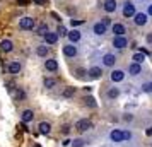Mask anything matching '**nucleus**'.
<instances>
[{
    "label": "nucleus",
    "mask_w": 152,
    "mask_h": 147,
    "mask_svg": "<svg viewBox=\"0 0 152 147\" xmlns=\"http://www.w3.org/2000/svg\"><path fill=\"white\" fill-rule=\"evenodd\" d=\"M75 128L79 130V132H86V130H89V128H92V121L87 118H84V120H79L75 123Z\"/></svg>",
    "instance_id": "1"
},
{
    "label": "nucleus",
    "mask_w": 152,
    "mask_h": 147,
    "mask_svg": "<svg viewBox=\"0 0 152 147\" xmlns=\"http://www.w3.org/2000/svg\"><path fill=\"white\" fill-rule=\"evenodd\" d=\"M19 26H21V29H33L34 28V19L33 17H22L19 21Z\"/></svg>",
    "instance_id": "2"
},
{
    "label": "nucleus",
    "mask_w": 152,
    "mask_h": 147,
    "mask_svg": "<svg viewBox=\"0 0 152 147\" xmlns=\"http://www.w3.org/2000/svg\"><path fill=\"white\" fill-rule=\"evenodd\" d=\"M135 14H137V12H135V5H133L132 2H126L125 7H123V15L125 17H133Z\"/></svg>",
    "instance_id": "3"
},
{
    "label": "nucleus",
    "mask_w": 152,
    "mask_h": 147,
    "mask_svg": "<svg viewBox=\"0 0 152 147\" xmlns=\"http://www.w3.org/2000/svg\"><path fill=\"white\" fill-rule=\"evenodd\" d=\"M126 45H128V41H126L125 36H115V39H113V46H115V48L121 50V48H125Z\"/></svg>",
    "instance_id": "4"
},
{
    "label": "nucleus",
    "mask_w": 152,
    "mask_h": 147,
    "mask_svg": "<svg viewBox=\"0 0 152 147\" xmlns=\"http://www.w3.org/2000/svg\"><path fill=\"white\" fill-rule=\"evenodd\" d=\"M45 69L48 70V72H55L58 69V62H56L55 58H48L46 62H45Z\"/></svg>",
    "instance_id": "5"
},
{
    "label": "nucleus",
    "mask_w": 152,
    "mask_h": 147,
    "mask_svg": "<svg viewBox=\"0 0 152 147\" xmlns=\"http://www.w3.org/2000/svg\"><path fill=\"white\" fill-rule=\"evenodd\" d=\"M12 48H14V43L10 41V39H2V41H0V50H2V51L9 53V51H12Z\"/></svg>",
    "instance_id": "6"
},
{
    "label": "nucleus",
    "mask_w": 152,
    "mask_h": 147,
    "mask_svg": "<svg viewBox=\"0 0 152 147\" xmlns=\"http://www.w3.org/2000/svg\"><path fill=\"white\" fill-rule=\"evenodd\" d=\"M123 79H125L123 70H113V72H111V80H113V82H121Z\"/></svg>",
    "instance_id": "7"
},
{
    "label": "nucleus",
    "mask_w": 152,
    "mask_h": 147,
    "mask_svg": "<svg viewBox=\"0 0 152 147\" xmlns=\"http://www.w3.org/2000/svg\"><path fill=\"white\" fill-rule=\"evenodd\" d=\"M45 41H46V45H55L56 41H58V34L56 33H46L45 34Z\"/></svg>",
    "instance_id": "8"
},
{
    "label": "nucleus",
    "mask_w": 152,
    "mask_h": 147,
    "mask_svg": "<svg viewBox=\"0 0 152 147\" xmlns=\"http://www.w3.org/2000/svg\"><path fill=\"white\" fill-rule=\"evenodd\" d=\"M115 62H116V58H115V55H111V53H106V55L103 56V63L106 67H113Z\"/></svg>",
    "instance_id": "9"
},
{
    "label": "nucleus",
    "mask_w": 152,
    "mask_h": 147,
    "mask_svg": "<svg viewBox=\"0 0 152 147\" xmlns=\"http://www.w3.org/2000/svg\"><path fill=\"white\" fill-rule=\"evenodd\" d=\"M133 17H135V24L137 26H144L145 22H147V14H144V12H138Z\"/></svg>",
    "instance_id": "10"
},
{
    "label": "nucleus",
    "mask_w": 152,
    "mask_h": 147,
    "mask_svg": "<svg viewBox=\"0 0 152 147\" xmlns=\"http://www.w3.org/2000/svg\"><path fill=\"white\" fill-rule=\"evenodd\" d=\"M110 137L113 142H123V132L121 130H113V132L110 133Z\"/></svg>",
    "instance_id": "11"
},
{
    "label": "nucleus",
    "mask_w": 152,
    "mask_h": 147,
    "mask_svg": "<svg viewBox=\"0 0 152 147\" xmlns=\"http://www.w3.org/2000/svg\"><path fill=\"white\" fill-rule=\"evenodd\" d=\"M63 53L67 56H75L77 55V48L74 45H67V46H63Z\"/></svg>",
    "instance_id": "12"
},
{
    "label": "nucleus",
    "mask_w": 152,
    "mask_h": 147,
    "mask_svg": "<svg viewBox=\"0 0 152 147\" xmlns=\"http://www.w3.org/2000/svg\"><path fill=\"white\" fill-rule=\"evenodd\" d=\"M92 29H94V33H96L97 36H103L104 33H106V26H104L103 22H96Z\"/></svg>",
    "instance_id": "13"
},
{
    "label": "nucleus",
    "mask_w": 152,
    "mask_h": 147,
    "mask_svg": "<svg viewBox=\"0 0 152 147\" xmlns=\"http://www.w3.org/2000/svg\"><path fill=\"white\" fill-rule=\"evenodd\" d=\"M104 10L106 12H115L116 10V2L115 0H106L104 2Z\"/></svg>",
    "instance_id": "14"
},
{
    "label": "nucleus",
    "mask_w": 152,
    "mask_h": 147,
    "mask_svg": "<svg viewBox=\"0 0 152 147\" xmlns=\"http://www.w3.org/2000/svg\"><path fill=\"white\" fill-rule=\"evenodd\" d=\"M9 72H10V74H19V72H21V63L19 62H10L9 63Z\"/></svg>",
    "instance_id": "15"
},
{
    "label": "nucleus",
    "mask_w": 152,
    "mask_h": 147,
    "mask_svg": "<svg viewBox=\"0 0 152 147\" xmlns=\"http://www.w3.org/2000/svg\"><path fill=\"white\" fill-rule=\"evenodd\" d=\"M140 70H142V67H140V63H132L130 67H128V72H130L132 75H138L140 74Z\"/></svg>",
    "instance_id": "16"
},
{
    "label": "nucleus",
    "mask_w": 152,
    "mask_h": 147,
    "mask_svg": "<svg viewBox=\"0 0 152 147\" xmlns=\"http://www.w3.org/2000/svg\"><path fill=\"white\" fill-rule=\"evenodd\" d=\"M113 33L116 36H123L126 31H125V26L123 24H113Z\"/></svg>",
    "instance_id": "17"
},
{
    "label": "nucleus",
    "mask_w": 152,
    "mask_h": 147,
    "mask_svg": "<svg viewBox=\"0 0 152 147\" xmlns=\"http://www.w3.org/2000/svg\"><path fill=\"white\" fill-rule=\"evenodd\" d=\"M67 36H69V39L72 43H77L79 39H80V33H79V31H75V29H74V31H69V33H67Z\"/></svg>",
    "instance_id": "18"
},
{
    "label": "nucleus",
    "mask_w": 152,
    "mask_h": 147,
    "mask_svg": "<svg viewBox=\"0 0 152 147\" xmlns=\"http://www.w3.org/2000/svg\"><path fill=\"white\" fill-rule=\"evenodd\" d=\"M33 118H34V113L31 111V110H26V111L22 113V121H24V123L33 121Z\"/></svg>",
    "instance_id": "19"
},
{
    "label": "nucleus",
    "mask_w": 152,
    "mask_h": 147,
    "mask_svg": "<svg viewBox=\"0 0 152 147\" xmlns=\"http://www.w3.org/2000/svg\"><path fill=\"white\" fill-rule=\"evenodd\" d=\"M38 128H39V132H41V133H45V135H46V133H50V130H51V125H50L48 121H41Z\"/></svg>",
    "instance_id": "20"
},
{
    "label": "nucleus",
    "mask_w": 152,
    "mask_h": 147,
    "mask_svg": "<svg viewBox=\"0 0 152 147\" xmlns=\"http://www.w3.org/2000/svg\"><path fill=\"white\" fill-rule=\"evenodd\" d=\"M101 74H103V72H101V69H99V67H92V69L89 70V75L92 79H99V77H101Z\"/></svg>",
    "instance_id": "21"
},
{
    "label": "nucleus",
    "mask_w": 152,
    "mask_h": 147,
    "mask_svg": "<svg viewBox=\"0 0 152 147\" xmlns=\"http://www.w3.org/2000/svg\"><path fill=\"white\" fill-rule=\"evenodd\" d=\"M36 53H38L39 56H46L48 55V46H45V45L38 46V48H36Z\"/></svg>",
    "instance_id": "22"
},
{
    "label": "nucleus",
    "mask_w": 152,
    "mask_h": 147,
    "mask_svg": "<svg viewBox=\"0 0 152 147\" xmlns=\"http://www.w3.org/2000/svg\"><path fill=\"white\" fill-rule=\"evenodd\" d=\"M133 60H135V63H142L145 60V55L138 51V53H135V55H133Z\"/></svg>",
    "instance_id": "23"
},
{
    "label": "nucleus",
    "mask_w": 152,
    "mask_h": 147,
    "mask_svg": "<svg viewBox=\"0 0 152 147\" xmlns=\"http://www.w3.org/2000/svg\"><path fill=\"white\" fill-rule=\"evenodd\" d=\"M46 33H48V26H46V24H39V28H38V34L45 36Z\"/></svg>",
    "instance_id": "24"
},
{
    "label": "nucleus",
    "mask_w": 152,
    "mask_h": 147,
    "mask_svg": "<svg viewBox=\"0 0 152 147\" xmlns=\"http://www.w3.org/2000/svg\"><path fill=\"white\" fill-rule=\"evenodd\" d=\"M75 94V87H67L65 91H63V96L65 98H70V96H74Z\"/></svg>",
    "instance_id": "25"
},
{
    "label": "nucleus",
    "mask_w": 152,
    "mask_h": 147,
    "mask_svg": "<svg viewBox=\"0 0 152 147\" xmlns=\"http://www.w3.org/2000/svg\"><path fill=\"white\" fill-rule=\"evenodd\" d=\"M118 94H120V91H118L116 87H113V89H110V91H108V96H110L111 99H115V98H118Z\"/></svg>",
    "instance_id": "26"
},
{
    "label": "nucleus",
    "mask_w": 152,
    "mask_h": 147,
    "mask_svg": "<svg viewBox=\"0 0 152 147\" xmlns=\"http://www.w3.org/2000/svg\"><path fill=\"white\" fill-rule=\"evenodd\" d=\"M84 101H86V105H87V106H91V108H96V99H94V98H91V96H89V98H86Z\"/></svg>",
    "instance_id": "27"
},
{
    "label": "nucleus",
    "mask_w": 152,
    "mask_h": 147,
    "mask_svg": "<svg viewBox=\"0 0 152 147\" xmlns=\"http://www.w3.org/2000/svg\"><path fill=\"white\" fill-rule=\"evenodd\" d=\"M14 98L21 101V99H24V92H22L21 89H14Z\"/></svg>",
    "instance_id": "28"
},
{
    "label": "nucleus",
    "mask_w": 152,
    "mask_h": 147,
    "mask_svg": "<svg viewBox=\"0 0 152 147\" xmlns=\"http://www.w3.org/2000/svg\"><path fill=\"white\" fill-rule=\"evenodd\" d=\"M56 84L55 79H45V87H53Z\"/></svg>",
    "instance_id": "29"
},
{
    "label": "nucleus",
    "mask_w": 152,
    "mask_h": 147,
    "mask_svg": "<svg viewBox=\"0 0 152 147\" xmlns=\"http://www.w3.org/2000/svg\"><path fill=\"white\" fill-rule=\"evenodd\" d=\"M84 144H86V142H84L82 139H75L74 142H72V146L74 147H84Z\"/></svg>",
    "instance_id": "30"
},
{
    "label": "nucleus",
    "mask_w": 152,
    "mask_h": 147,
    "mask_svg": "<svg viewBox=\"0 0 152 147\" xmlns=\"http://www.w3.org/2000/svg\"><path fill=\"white\" fill-rule=\"evenodd\" d=\"M56 34H58V36H67V29L63 28V26H58V31H56Z\"/></svg>",
    "instance_id": "31"
},
{
    "label": "nucleus",
    "mask_w": 152,
    "mask_h": 147,
    "mask_svg": "<svg viewBox=\"0 0 152 147\" xmlns=\"http://www.w3.org/2000/svg\"><path fill=\"white\" fill-rule=\"evenodd\" d=\"M80 24H84V21H80V19H72V26H80Z\"/></svg>",
    "instance_id": "32"
},
{
    "label": "nucleus",
    "mask_w": 152,
    "mask_h": 147,
    "mask_svg": "<svg viewBox=\"0 0 152 147\" xmlns=\"http://www.w3.org/2000/svg\"><path fill=\"white\" fill-rule=\"evenodd\" d=\"M132 139V133L126 130V132H123V140H130Z\"/></svg>",
    "instance_id": "33"
},
{
    "label": "nucleus",
    "mask_w": 152,
    "mask_h": 147,
    "mask_svg": "<svg viewBox=\"0 0 152 147\" xmlns=\"http://www.w3.org/2000/svg\"><path fill=\"white\" fill-rule=\"evenodd\" d=\"M103 24L106 26V28H108V26L111 24V19H110V17H103Z\"/></svg>",
    "instance_id": "34"
},
{
    "label": "nucleus",
    "mask_w": 152,
    "mask_h": 147,
    "mask_svg": "<svg viewBox=\"0 0 152 147\" xmlns=\"http://www.w3.org/2000/svg\"><path fill=\"white\" fill-rule=\"evenodd\" d=\"M84 74H86V70H84V69H79V70H77V75H79V77H82Z\"/></svg>",
    "instance_id": "35"
},
{
    "label": "nucleus",
    "mask_w": 152,
    "mask_h": 147,
    "mask_svg": "<svg viewBox=\"0 0 152 147\" xmlns=\"http://www.w3.org/2000/svg\"><path fill=\"white\" fill-rule=\"evenodd\" d=\"M17 4L19 5H26V4H29V0H17Z\"/></svg>",
    "instance_id": "36"
},
{
    "label": "nucleus",
    "mask_w": 152,
    "mask_h": 147,
    "mask_svg": "<svg viewBox=\"0 0 152 147\" xmlns=\"http://www.w3.org/2000/svg\"><path fill=\"white\" fill-rule=\"evenodd\" d=\"M69 130H70V127H67V125L62 128V132H63V133H69Z\"/></svg>",
    "instance_id": "37"
},
{
    "label": "nucleus",
    "mask_w": 152,
    "mask_h": 147,
    "mask_svg": "<svg viewBox=\"0 0 152 147\" xmlns=\"http://www.w3.org/2000/svg\"><path fill=\"white\" fill-rule=\"evenodd\" d=\"M145 133H147V135L151 137V135H152V127H151V128H147V132H145Z\"/></svg>",
    "instance_id": "38"
},
{
    "label": "nucleus",
    "mask_w": 152,
    "mask_h": 147,
    "mask_svg": "<svg viewBox=\"0 0 152 147\" xmlns=\"http://www.w3.org/2000/svg\"><path fill=\"white\" fill-rule=\"evenodd\" d=\"M147 41H149V43H152V34H149V36H147Z\"/></svg>",
    "instance_id": "39"
},
{
    "label": "nucleus",
    "mask_w": 152,
    "mask_h": 147,
    "mask_svg": "<svg viewBox=\"0 0 152 147\" xmlns=\"http://www.w3.org/2000/svg\"><path fill=\"white\" fill-rule=\"evenodd\" d=\"M149 14L152 15V5H151V7H149Z\"/></svg>",
    "instance_id": "40"
},
{
    "label": "nucleus",
    "mask_w": 152,
    "mask_h": 147,
    "mask_svg": "<svg viewBox=\"0 0 152 147\" xmlns=\"http://www.w3.org/2000/svg\"><path fill=\"white\" fill-rule=\"evenodd\" d=\"M38 2H39V4H41V2H43V4H46V0H38Z\"/></svg>",
    "instance_id": "41"
},
{
    "label": "nucleus",
    "mask_w": 152,
    "mask_h": 147,
    "mask_svg": "<svg viewBox=\"0 0 152 147\" xmlns=\"http://www.w3.org/2000/svg\"><path fill=\"white\" fill-rule=\"evenodd\" d=\"M151 91H152V84H151Z\"/></svg>",
    "instance_id": "42"
}]
</instances>
